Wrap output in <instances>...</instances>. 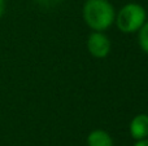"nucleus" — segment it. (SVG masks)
<instances>
[{"instance_id":"obj_1","label":"nucleus","mask_w":148,"mask_h":146,"mask_svg":"<svg viewBox=\"0 0 148 146\" xmlns=\"http://www.w3.org/2000/svg\"><path fill=\"white\" fill-rule=\"evenodd\" d=\"M116 12L109 0H86L82 7V17L92 31H105L114 25Z\"/></svg>"},{"instance_id":"obj_2","label":"nucleus","mask_w":148,"mask_h":146,"mask_svg":"<svg viewBox=\"0 0 148 146\" xmlns=\"http://www.w3.org/2000/svg\"><path fill=\"white\" fill-rule=\"evenodd\" d=\"M147 21V10L139 3H127L116 12L114 25L122 34H135Z\"/></svg>"},{"instance_id":"obj_3","label":"nucleus","mask_w":148,"mask_h":146,"mask_svg":"<svg viewBox=\"0 0 148 146\" xmlns=\"http://www.w3.org/2000/svg\"><path fill=\"white\" fill-rule=\"evenodd\" d=\"M88 53L95 58H105L112 51V41L104 31H92L86 41Z\"/></svg>"},{"instance_id":"obj_4","label":"nucleus","mask_w":148,"mask_h":146,"mask_svg":"<svg viewBox=\"0 0 148 146\" xmlns=\"http://www.w3.org/2000/svg\"><path fill=\"white\" fill-rule=\"evenodd\" d=\"M130 136L135 141L148 137V114H138L130 120L129 124Z\"/></svg>"},{"instance_id":"obj_5","label":"nucleus","mask_w":148,"mask_h":146,"mask_svg":"<svg viewBox=\"0 0 148 146\" xmlns=\"http://www.w3.org/2000/svg\"><path fill=\"white\" fill-rule=\"evenodd\" d=\"M87 146H114L109 132L104 129H94L87 136Z\"/></svg>"},{"instance_id":"obj_6","label":"nucleus","mask_w":148,"mask_h":146,"mask_svg":"<svg viewBox=\"0 0 148 146\" xmlns=\"http://www.w3.org/2000/svg\"><path fill=\"white\" fill-rule=\"evenodd\" d=\"M138 44L139 48L148 54V21L144 22V25L138 30Z\"/></svg>"},{"instance_id":"obj_7","label":"nucleus","mask_w":148,"mask_h":146,"mask_svg":"<svg viewBox=\"0 0 148 146\" xmlns=\"http://www.w3.org/2000/svg\"><path fill=\"white\" fill-rule=\"evenodd\" d=\"M35 1L44 8H53L56 5H59L62 0H35Z\"/></svg>"},{"instance_id":"obj_8","label":"nucleus","mask_w":148,"mask_h":146,"mask_svg":"<svg viewBox=\"0 0 148 146\" xmlns=\"http://www.w3.org/2000/svg\"><path fill=\"white\" fill-rule=\"evenodd\" d=\"M134 146H148V137L143 140H138V141L134 144Z\"/></svg>"},{"instance_id":"obj_9","label":"nucleus","mask_w":148,"mask_h":146,"mask_svg":"<svg viewBox=\"0 0 148 146\" xmlns=\"http://www.w3.org/2000/svg\"><path fill=\"white\" fill-rule=\"evenodd\" d=\"M5 12V0H0V18L3 17Z\"/></svg>"},{"instance_id":"obj_10","label":"nucleus","mask_w":148,"mask_h":146,"mask_svg":"<svg viewBox=\"0 0 148 146\" xmlns=\"http://www.w3.org/2000/svg\"><path fill=\"white\" fill-rule=\"evenodd\" d=\"M147 1H148V0H147Z\"/></svg>"}]
</instances>
